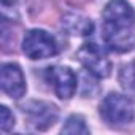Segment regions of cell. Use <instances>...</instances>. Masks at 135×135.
<instances>
[{
    "label": "cell",
    "instance_id": "6da1fadb",
    "mask_svg": "<svg viewBox=\"0 0 135 135\" xmlns=\"http://www.w3.org/2000/svg\"><path fill=\"white\" fill-rule=\"evenodd\" d=\"M103 40L116 52H127L135 46V15L126 0H111L105 7Z\"/></svg>",
    "mask_w": 135,
    "mask_h": 135
},
{
    "label": "cell",
    "instance_id": "7a4b0ae2",
    "mask_svg": "<svg viewBox=\"0 0 135 135\" xmlns=\"http://www.w3.org/2000/svg\"><path fill=\"white\" fill-rule=\"evenodd\" d=\"M100 114L111 126H124L133 119V105L126 95L111 92L102 100Z\"/></svg>",
    "mask_w": 135,
    "mask_h": 135
},
{
    "label": "cell",
    "instance_id": "3957f363",
    "mask_svg": "<svg viewBox=\"0 0 135 135\" xmlns=\"http://www.w3.org/2000/svg\"><path fill=\"white\" fill-rule=\"evenodd\" d=\"M22 51L29 59H46L57 54V43L45 30H30L24 37Z\"/></svg>",
    "mask_w": 135,
    "mask_h": 135
},
{
    "label": "cell",
    "instance_id": "277c9868",
    "mask_svg": "<svg viewBox=\"0 0 135 135\" xmlns=\"http://www.w3.org/2000/svg\"><path fill=\"white\" fill-rule=\"evenodd\" d=\"M84 69L97 78H107L111 72V64L105 52L95 43H84L76 52Z\"/></svg>",
    "mask_w": 135,
    "mask_h": 135
},
{
    "label": "cell",
    "instance_id": "5b68a950",
    "mask_svg": "<svg viewBox=\"0 0 135 135\" xmlns=\"http://www.w3.org/2000/svg\"><path fill=\"white\" fill-rule=\"evenodd\" d=\"M46 80L54 88L57 97L70 99L76 91V76L67 67H51L46 70Z\"/></svg>",
    "mask_w": 135,
    "mask_h": 135
},
{
    "label": "cell",
    "instance_id": "8992f818",
    "mask_svg": "<svg viewBox=\"0 0 135 135\" xmlns=\"http://www.w3.org/2000/svg\"><path fill=\"white\" fill-rule=\"evenodd\" d=\"M2 89L13 99H21L26 94V80L18 65L5 64L2 67Z\"/></svg>",
    "mask_w": 135,
    "mask_h": 135
},
{
    "label": "cell",
    "instance_id": "52a82bcc",
    "mask_svg": "<svg viewBox=\"0 0 135 135\" xmlns=\"http://www.w3.org/2000/svg\"><path fill=\"white\" fill-rule=\"evenodd\" d=\"M27 114L30 118V122L40 130L48 129L49 126H52L56 118H57L56 108L52 105L43 103V102H32L27 107Z\"/></svg>",
    "mask_w": 135,
    "mask_h": 135
},
{
    "label": "cell",
    "instance_id": "ba28073f",
    "mask_svg": "<svg viewBox=\"0 0 135 135\" xmlns=\"http://www.w3.org/2000/svg\"><path fill=\"white\" fill-rule=\"evenodd\" d=\"M64 27L72 35H89L92 32V22L80 15H67L64 19Z\"/></svg>",
    "mask_w": 135,
    "mask_h": 135
},
{
    "label": "cell",
    "instance_id": "9c48e42d",
    "mask_svg": "<svg viewBox=\"0 0 135 135\" xmlns=\"http://www.w3.org/2000/svg\"><path fill=\"white\" fill-rule=\"evenodd\" d=\"M119 81H121V84L126 91L135 94V60L129 62L127 65H124L121 69Z\"/></svg>",
    "mask_w": 135,
    "mask_h": 135
},
{
    "label": "cell",
    "instance_id": "30bf717a",
    "mask_svg": "<svg viewBox=\"0 0 135 135\" xmlns=\"http://www.w3.org/2000/svg\"><path fill=\"white\" fill-rule=\"evenodd\" d=\"M62 133H89V129L86 127V122L81 116H70L67 119L65 126L62 127Z\"/></svg>",
    "mask_w": 135,
    "mask_h": 135
},
{
    "label": "cell",
    "instance_id": "8fae6325",
    "mask_svg": "<svg viewBox=\"0 0 135 135\" xmlns=\"http://www.w3.org/2000/svg\"><path fill=\"white\" fill-rule=\"evenodd\" d=\"M13 126H15L13 114L10 113L7 107H2L0 108V129H2V132H8Z\"/></svg>",
    "mask_w": 135,
    "mask_h": 135
}]
</instances>
